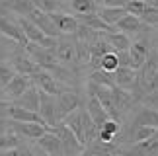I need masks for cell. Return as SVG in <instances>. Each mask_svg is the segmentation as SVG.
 <instances>
[{
	"mask_svg": "<svg viewBox=\"0 0 158 156\" xmlns=\"http://www.w3.org/2000/svg\"><path fill=\"white\" fill-rule=\"evenodd\" d=\"M55 135L59 137V141H60V150H63V156H76V154H80L84 150V145L80 141L74 137V133L66 127V125L63 121H59V123H55L53 127H49Z\"/></svg>",
	"mask_w": 158,
	"mask_h": 156,
	"instance_id": "1",
	"label": "cell"
},
{
	"mask_svg": "<svg viewBox=\"0 0 158 156\" xmlns=\"http://www.w3.org/2000/svg\"><path fill=\"white\" fill-rule=\"evenodd\" d=\"M31 76V82L33 86L39 90V92H45V94H51V96H59L60 92H64V90H69V86H63L60 82H57L55 78L47 72L43 68H35V72L29 74Z\"/></svg>",
	"mask_w": 158,
	"mask_h": 156,
	"instance_id": "2",
	"label": "cell"
},
{
	"mask_svg": "<svg viewBox=\"0 0 158 156\" xmlns=\"http://www.w3.org/2000/svg\"><path fill=\"white\" fill-rule=\"evenodd\" d=\"M37 113H39L41 121H43L47 127H53L55 123H59V117H57V96L39 92Z\"/></svg>",
	"mask_w": 158,
	"mask_h": 156,
	"instance_id": "3",
	"label": "cell"
},
{
	"mask_svg": "<svg viewBox=\"0 0 158 156\" xmlns=\"http://www.w3.org/2000/svg\"><path fill=\"white\" fill-rule=\"evenodd\" d=\"M53 55L60 64H64V67H72V64L78 63L76 45L72 43V41H64V39L57 37V45H55V49H53Z\"/></svg>",
	"mask_w": 158,
	"mask_h": 156,
	"instance_id": "4",
	"label": "cell"
},
{
	"mask_svg": "<svg viewBox=\"0 0 158 156\" xmlns=\"http://www.w3.org/2000/svg\"><path fill=\"white\" fill-rule=\"evenodd\" d=\"M8 123H10V127H12V131H14L16 135L27 137V139H37V137H41L45 131H49V127H47L45 123H41V121H26V123H22V121H12L10 119Z\"/></svg>",
	"mask_w": 158,
	"mask_h": 156,
	"instance_id": "5",
	"label": "cell"
},
{
	"mask_svg": "<svg viewBox=\"0 0 158 156\" xmlns=\"http://www.w3.org/2000/svg\"><path fill=\"white\" fill-rule=\"evenodd\" d=\"M27 20L33 22L45 35H51V37H59V35H60V33L57 31V27H55L53 20H51V14H49V12H45V10H41V8H37V6H35V8L29 12Z\"/></svg>",
	"mask_w": 158,
	"mask_h": 156,
	"instance_id": "6",
	"label": "cell"
},
{
	"mask_svg": "<svg viewBox=\"0 0 158 156\" xmlns=\"http://www.w3.org/2000/svg\"><path fill=\"white\" fill-rule=\"evenodd\" d=\"M29 86H31V76L16 72L14 76L10 78V82L6 84V86H2V90H4L6 98L16 100V98H20V96H22L23 92H26V90H27Z\"/></svg>",
	"mask_w": 158,
	"mask_h": 156,
	"instance_id": "7",
	"label": "cell"
},
{
	"mask_svg": "<svg viewBox=\"0 0 158 156\" xmlns=\"http://www.w3.org/2000/svg\"><path fill=\"white\" fill-rule=\"evenodd\" d=\"M76 107H80V98L70 88L57 96V117H59V121L64 115H69L72 109H76Z\"/></svg>",
	"mask_w": 158,
	"mask_h": 156,
	"instance_id": "8",
	"label": "cell"
},
{
	"mask_svg": "<svg viewBox=\"0 0 158 156\" xmlns=\"http://www.w3.org/2000/svg\"><path fill=\"white\" fill-rule=\"evenodd\" d=\"M111 74V80L117 88H123V90H131V88H137V70L135 68H129V67H117Z\"/></svg>",
	"mask_w": 158,
	"mask_h": 156,
	"instance_id": "9",
	"label": "cell"
},
{
	"mask_svg": "<svg viewBox=\"0 0 158 156\" xmlns=\"http://www.w3.org/2000/svg\"><path fill=\"white\" fill-rule=\"evenodd\" d=\"M37 145L41 148V152H45L47 156H63V150H60V141L59 137L53 133V131H45L41 137H37Z\"/></svg>",
	"mask_w": 158,
	"mask_h": 156,
	"instance_id": "10",
	"label": "cell"
},
{
	"mask_svg": "<svg viewBox=\"0 0 158 156\" xmlns=\"http://www.w3.org/2000/svg\"><path fill=\"white\" fill-rule=\"evenodd\" d=\"M51 14V20L55 23L59 33L63 35H72L78 27V20L74 16H69V14H60V12H49Z\"/></svg>",
	"mask_w": 158,
	"mask_h": 156,
	"instance_id": "11",
	"label": "cell"
},
{
	"mask_svg": "<svg viewBox=\"0 0 158 156\" xmlns=\"http://www.w3.org/2000/svg\"><path fill=\"white\" fill-rule=\"evenodd\" d=\"M0 33L6 35V37L12 39V41H16L18 45H26L27 43V39H26V35H23L22 27L18 26V22H12L8 18H4V16H0Z\"/></svg>",
	"mask_w": 158,
	"mask_h": 156,
	"instance_id": "12",
	"label": "cell"
},
{
	"mask_svg": "<svg viewBox=\"0 0 158 156\" xmlns=\"http://www.w3.org/2000/svg\"><path fill=\"white\" fill-rule=\"evenodd\" d=\"M127 53H129V59H131V68L139 70L143 67V63L147 61L148 57V43L147 41H135V43L129 45V49H127Z\"/></svg>",
	"mask_w": 158,
	"mask_h": 156,
	"instance_id": "13",
	"label": "cell"
},
{
	"mask_svg": "<svg viewBox=\"0 0 158 156\" xmlns=\"http://www.w3.org/2000/svg\"><path fill=\"white\" fill-rule=\"evenodd\" d=\"M84 109L88 111V115H90V119L94 121L96 129H98L100 125L109 117L107 113H106V109L102 107V104L98 101V98H96V96H92V94H88V101H86V107H84Z\"/></svg>",
	"mask_w": 158,
	"mask_h": 156,
	"instance_id": "14",
	"label": "cell"
},
{
	"mask_svg": "<svg viewBox=\"0 0 158 156\" xmlns=\"http://www.w3.org/2000/svg\"><path fill=\"white\" fill-rule=\"evenodd\" d=\"M111 94H113V104H115V107H117L119 113L131 109L133 104L137 101V98L129 92V90H123V88H117V86L111 88Z\"/></svg>",
	"mask_w": 158,
	"mask_h": 156,
	"instance_id": "15",
	"label": "cell"
},
{
	"mask_svg": "<svg viewBox=\"0 0 158 156\" xmlns=\"http://www.w3.org/2000/svg\"><path fill=\"white\" fill-rule=\"evenodd\" d=\"M102 37L106 39V43L111 47V51H127L131 45V39L127 33H121V31H104Z\"/></svg>",
	"mask_w": 158,
	"mask_h": 156,
	"instance_id": "16",
	"label": "cell"
},
{
	"mask_svg": "<svg viewBox=\"0 0 158 156\" xmlns=\"http://www.w3.org/2000/svg\"><path fill=\"white\" fill-rule=\"evenodd\" d=\"M8 117L12 119V121H22V123H26V121H41L37 111L26 109V107L16 105V104H8Z\"/></svg>",
	"mask_w": 158,
	"mask_h": 156,
	"instance_id": "17",
	"label": "cell"
},
{
	"mask_svg": "<svg viewBox=\"0 0 158 156\" xmlns=\"http://www.w3.org/2000/svg\"><path fill=\"white\" fill-rule=\"evenodd\" d=\"M74 18L78 20V23L94 29V31H111V26H107V23L102 20L98 16V12H94V14H76Z\"/></svg>",
	"mask_w": 158,
	"mask_h": 156,
	"instance_id": "18",
	"label": "cell"
},
{
	"mask_svg": "<svg viewBox=\"0 0 158 156\" xmlns=\"http://www.w3.org/2000/svg\"><path fill=\"white\" fill-rule=\"evenodd\" d=\"M66 127H69L72 133H74V137L78 141L84 145V131H82V117H80V107H76V109H72L69 115H64L63 119H60Z\"/></svg>",
	"mask_w": 158,
	"mask_h": 156,
	"instance_id": "19",
	"label": "cell"
},
{
	"mask_svg": "<svg viewBox=\"0 0 158 156\" xmlns=\"http://www.w3.org/2000/svg\"><path fill=\"white\" fill-rule=\"evenodd\" d=\"M14 104H16V105L26 107V109L37 111V105H39V90L33 86V82H31V86H29L26 92L20 96V98H16V100H14Z\"/></svg>",
	"mask_w": 158,
	"mask_h": 156,
	"instance_id": "20",
	"label": "cell"
},
{
	"mask_svg": "<svg viewBox=\"0 0 158 156\" xmlns=\"http://www.w3.org/2000/svg\"><path fill=\"white\" fill-rule=\"evenodd\" d=\"M12 68L16 70V72L20 74H31L35 72V68H37V64L31 61V57L27 55V53H18V55L12 57Z\"/></svg>",
	"mask_w": 158,
	"mask_h": 156,
	"instance_id": "21",
	"label": "cell"
},
{
	"mask_svg": "<svg viewBox=\"0 0 158 156\" xmlns=\"http://www.w3.org/2000/svg\"><path fill=\"white\" fill-rule=\"evenodd\" d=\"M115 27H117L121 33H127V35H129V33H139L144 27V23L141 22V18H139V16L125 14L117 23H115Z\"/></svg>",
	"mask_w": 158,
	"mask_h": 156,
	"instance_id": "22",
	"label": "cell"
},
{
	"mask_svg": "<svg viewBox=\"0 0 158 156\" xmlns=\"http://www.w3.org/2000/svg\"><path fill=\"white\" fill-rule=\"evenodd\" d=\"M2 6L18 16L27 18L29 12L35 8V0H2Z\"/></svg>",
	"mask_w": 158,
	"mask_h": 156,
	"instance_id": "23",
	"label": "cell"
},
{
	"mask_svg": "<svg viewBox=\"0 0 158 156\" xmlns=\"http://www.w3.org/2000/svg\"><path fill=\"white\" fill-rule=\"evenodd\" d=\"M125 14H127L125 8H119V6H102V8L98 10V16L107 23V26H111V27H113Z\"/></svg>",
	"mask_w": 158,
	"mask_h": 156,
	"instance_id": "24",
	"label": "cell"
},
{
	"mask_svg": "<svg viewBox=\"0 0 158 156\" xmlns=\"http://www.w3.org/2000/svg\"><path fill=\"white\" fill-rule=\"evenodd\" d=\"M135 127H156L158 125V113L154 107H144L139 111V115L135 117Z\"/></svg>",
	"mask_w": 158,
	"mask_h": 156,
	"instance_id": "25",
	"label": "cell"
},
{
	"mask_svg": "<svg viewBox=\"0 0 158 156\" xmlns=\"http://www.w3.org/2000/svg\"><path fill=\"white\" fill-rule=\"evenodd\" d=\"M133 154L137 156H156V148H158V141L156 137H150L147 141H141V142H133Z\"/></svg>",
	"mask_w": 158,
	"mask_h": 156,
	"instance_id": "26",
	"label": "cell"
},
{
	"mask_svg": "<svg viewBox=\"0 0 158 156\" xmlns=\"http://www.w3.org/2000/svg\"><path fill=\"white\" fill-rule=\"evenodd\" d=\"M14 146H20V135H16L12 127L0 129V150H8V148H14Z\"/></svg>",
	"mask_w": 158,
	"mask_h": 156,
	"instance_id": "27",
	"label": "cell"
},
{
	"mask_svg": "<svg viewBox=\"0 0 158 156\" xmlns=\"http://www.w3.org/2000/svg\"><path fill=\"white\" fill-rule=\"evenodd\" d=\"M69 4L74 14H94V12H98L96 0H70Z\"/></svg>",
	"mask_w": 158,
	"mask_h": 156,
	"instance_id": "28",
	"label": "cell"
},
{
	"mask_svg": "<svg viewBox=\"0 0 158 156\" xmlns=\"http://www.w3.org/2000/svg\"><path fill=\"white\" fill-rule=\"evenodd\" d=\"M141 18V22L144 23V26H148V27H156L158 26V8H156V4H148L144 6V10H143V14L139 16Z\"/></svg>",
	"mask_w": 158,
	"mask_h": 156,
	"instance_id": "29",
	"label": "cell"
},
{
	"mask_svg": "<svg viewBox=\"0 0 158 156\" xmlns=\"http://www.w3.org/2000/svg\"><path fill=\"white\" fill-rule=\"evenodd\" d=\"M117 53L115 51H107L104 57H102L100 61V70H106V72H113L115 68H117Z\"/></svg>",
	"mask_w": 158,
	"mask_h": 156,
	"instance_id": "30",
	"label": "cell"
},
{
	"mask_svg": "<svg viewBox=\"0 0 158 156\" xmlns=\"http://www.w3.org/2000/svg\"><path fill=\"white\" fill-rule=\"evenodd\" d=\"M98 129H100V131H104V133H107V135L117 137V135L121 133V123H119V119H111V117H107Z\"/></svg>",
	"mask_w": 158,
	"mask_h": 156,
	"instance_id": "31",
	"label": "cell"
},
{
	"mask_svg": "<svg viewBox=\"0 0 158 156\" xmlns=\"http://www.w3.org/2000/svg\"><path fill=\"white\" fill-rule=\"evenodd\" d=\"M150 137H156V127H135L133 131V142L147 141Z\"/></svg>",
	"mask_w": 158,
	"mask_h": 156,
	"instance_id": "32",
	"label": "cell"
},
{
	"mask_svg": "<svg viewBox=\"0 0 158 156\" xmlns=\"http://www.w3.org/2000/svg\"><path fill=\"white\" fill-rule=\"evenodd\" d=\"M90 80L92 82H96V84H102V86H115L113 84V80H111V74L109 72H106V70H100V68H96L94 72H92V76H90Z\"/></svg>",
	"mask_w": 158,
	"mask_h": 156,
	"instance_id": "33",
	"label": "cell"
},
{
	"mask_svg": "<svg viewBox=\"0 0 158 156\" xmlns=\"http://www.w3.org/2000/svg\"><path fill=\"white\" fill-rule=\"evenodd\" d=\"M144 6H147V0H129L123 8L127 14H133V16H141L143 14V10H144Z\"/></svg>",
	"mask_w": 158,
	"mask_h": 156,
	"instance_id": "34",
	"label": "cell"
},
{
	"mask_svg": "<svg viewBox=\"0 0 158 156\" xmlns=\"http://www.w3.org/2000/svg\"><path fill=\"white\" fill-rule=\"evenodd\" d=\"M16 74V70L12 68V64H6V63H2L0 64V88L2 86H6V84L10 82V78Z\"/></svg>",
	"mask_w": 158,
	"mask_h": 156,
	"instance_id": "35",
	"label": "cell"
},
{
	"mask_svg": "<svg viewBox=\"0 0 158 156\" xmlns=\"http://www.w3.org/2000/svg\"><path fill=\"white\" fill-rule=\"evenodd\" d=\"M31 152L27 148H23L22 145L20 146H14V148H8V150H0V156H29Z\"/></svg>",
	"mask_w": 158,
	"mask_h": 156,
	"instance_id": "36",
	"label": "cell"
},
{
	"mask_svg": "<svg viewBox=\"0 0 158 156\" xmlns=\"http://www.w3.org/2000/svg\"><path fill=\"white\" fill-rule=\"evenodd\" d=\"M35 6L45 12H55V8H57V2L55 0H35Z\"/></svg>",
	"mask_w": 158,
	"mask_h": 156,
	"instance_id": "37",
	"label": "cell"
},
{
	"mask_svg": "<svg viewBox=\"0 0 158 156\" xmlns=\"http://www.w3.org/2000/svg\"><path fill=\"white\" fill-rule=\"evenodd\" d=\"M115 53H117V64H119V67H129L131 68L129 53H127V51H115Z\"/></svg>",
	"mask_w": 158,
	"mask_h": 156,
	"instance_id": "38",
	"label": "cell"
},
{
	"mask_svg": "<svg viewBox=\"0 0 158 156\" xmlns=\"http://www.w3.org/2000/svg\"><path fill=\"white\" fill-rule=\"evenodd\" d=\"M127 2L129 0H102V6H119V8H123Z\"/></svg>",
	"mask_w": 158,
	"mask_h": 156,
	"instance_id": "39",
	"label": "cell"
},
{
	"mask_svg": "<svg viewBox=\"0 0 158 156\" xmlns=\"http://www.w3.org/2000/svg\"><path fill=\"white\" fill-rule=\"evenodd\" d=\"M76 156H94V154H92V152H90V150H88V148H84V150H82L80 154H76Z\"/></svg>",
	"mask_w": 158,
	"mask_h": 156,
	"instance_id": "40",
	"label": "cell"
},
{
	"mask_svg": "<svg viewBox=\"0 0 158 156\" xmlns=\"http://www.w3.org/2000/svg\"><path fill=\"white\" fill-rule=\"evenodd\" d=\"M107 156H125V154H123V152H119L117 148H115V150H113V152H109Z\"/></svg>",
	"mask_w": 158,
	"mask_h": 156,
	"instance_id": "41",
	"label": "cell"
},
{
	"mask_svg": "<svg viewBox=\"0 0 158 156\" xmlns=\"http://www.w3.org/2000/svg\"><path fill=\"white\" fill-rule=\"evenodd\" d=\"M0 107H8V101H6V100H0Z\"/></svg>",
	"mask_w": 158,
	"mask_h": 156,
	"instance_id": "42",
	"label": "cell"
},
{
	"mask_svg": "<svg viewBox=\"0 0 158 156\" xmlns=\"http://www.w3.org/2000/svg\"><path fill=\"white\" fill-rule=\"evenodd\" d=\"M55 2H57V4H69L70 0H55Z\"/></svg>",
	"mask_w": 158,
	"mask_h": 156,
	"instance_id": "43",
	"label": "cell"
},
{
	"mask_svg": "<svg viewBox=\"0 0 158 156\" xmlns=\"http://www.w3.org/2000/svg\"><path fill=\"white\" fill-rule=\"evenodd\" d=\"M29 156H39V154H33V152H31V154H29Z\"/></svg>",
	"mask_w": 158,
	"mask_h": 156,
	"instance_id": "44",
	"label": "cell"
}]
</instances>
